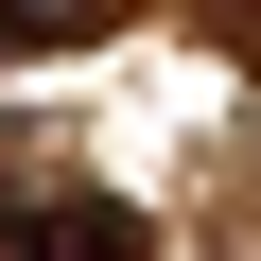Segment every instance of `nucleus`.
<instances>
[{"instance_id":"f257e3e1","label":"nucleus","mask_w":261,"mask_h":261,"mask_svg":"<svg viewBox=\"0 0 261 261\" xmlns=\"http://www.w3.org/2000/svg\"><path fill=\"white\" fill-rule=\"evenodd\" d=\"M0 261H157L140 209H105V192H35L18 226H0Z\"/></svg>"},{"instance_id":"f03ea898","label":"nucleus","mask_w":261,"mask_h":261,"mask_svg":"<svg viewBox=\"0 0 261 261\" xmlns=\"http://www.w3.org/2000/svg\"><path fill=\"white\" fill-rule=\"evenodd\" d=\"M122 0H0V53H70V35H105Z\"/></svg>"}]
</instances>
